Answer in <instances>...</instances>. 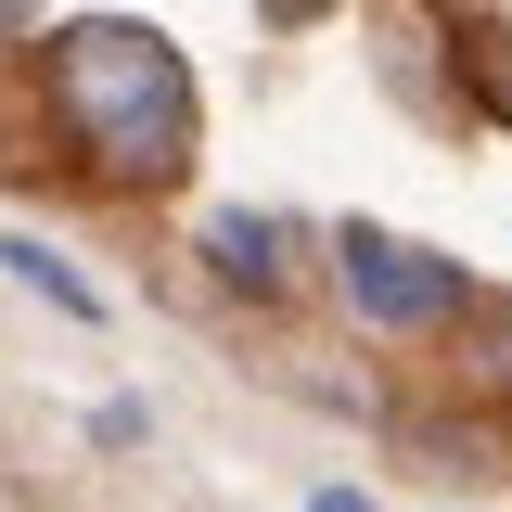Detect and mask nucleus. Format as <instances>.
<instances>
[{
    "label": "nucleus",
    "instance_id": "nucleus-1",
    "mask_svg": "<svg viewBox=\"0 0 512 512\" xmlns=\"http://www.w3.org/2000/svg\"><path fill=\"white\" fill-rule=\"evenodd\" d=\"M52 116L90 141L103 180L154 192L192 167V64L154 26H128V13H77L52 39Z\"/></svg>",
    "mask_w": 512,
    "mask_h": 512
},
{
    "label": "nucleus",
    "instance_id": "nucleus-2",
    "mask_svg": "<svg viewBox=\"0 0 512 512\" xmlns=\"http://www.w3.org/2000/svg\"><path fill=\"white\" fill-rule=\"evenodd\" d=\"M346 295H359V320H384V333H423V320H474V282H461V256H423L397 244V231H372V218H346Z\"/></svg>",
    "mask_w": 512,
    "mask_h": 512
},
{
    "label": "nucleus",
    "instance_id": "nucleus-3",
    "mask_svg": "<svg viewBox=\"0 0 512 512\" xmlns=\"http://www.w3.org/2000/svg\"><path fill=\"white\" fill-rule=\"evenodd\" d=\"M205 269H218L231 295H282V231H269L256 205H231V218H205Z\"/></svg>",
    "mask_w": 512,
    "mask_h": 512
},
{
    "label": "nucleus",
    "instance_id": "nucleus-4",
    "mask_svg": "<svg viewBox=\"0 0 512 512\" xmlns=\"http://www.w3.org/2000/svg\"><path fill=\"white\" fill-rule=\"evenodd\" d=\"M0 269H13L26 295H52L64 320H103V295H90V282H77V269H64V256L39 244V231H0Z\"/></svg>",
    "mask_w": 512,
    "mask_h": 512
},
{
    "label": "nucleus",
    "instance_id": "nucleus-5",
    "mask_svg": "<svg viewBox=\"0 0 512 512\" xmlns=\"http://www.w3.org/2000/svg\"><path fill=\"white\" fill-rule=\"evenodd\" d=\"M461 77H474V103L512 128V39H500V26H474V39H461Z\"/></svg>",
    "mask_w": 512,
    "mask_h": 512
},
{
    "label": "nucleus",
    "instance_id": "nucleus-6",
    "mask_svg": "<svg viewBox=\"0 0 512 512\" xmlns=\"http://www.w3.org/2000/svg\"><path fill=\"white\" fill-rule=\"evenodd\" d=\"M256 13H269V26H308V13H333V0H256Z\"/></svg>",
    "mask_w": 512,
    "mask_h": 512
},
{
    "label": "nucleus",
    "instance_id": "nucleus-7",
    "mask_svg": "<svg viewBox=\"0 0 512 512\" xmlns=\"http://www.w3.org/2000/svg\"><path fill=\"white\" fill-rule=\"evenodd\" d=\"M26 26H39V0H0V39H26Z\"/></svg>",
    "mask_w": 512,
    "mask_h": 512
},
{
    "label": "nucleus",
    "instance_id": "nucleus-8",
    "mask_svg": "<svg viewBox=\"0 0 512 512\" xmlns=\"http://www.w3.org/2000/svg\"><path fill=\"white\" fill-rule=\"evenodd\" d=\"M308 512H372V500H359V487H320V500H308Z\"/></svg>",
    "mask_w": 512,
    "mask_h": 512
}]
</instances>
